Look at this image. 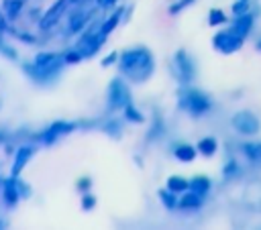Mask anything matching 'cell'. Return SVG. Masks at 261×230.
<instances>
[{
    "mask_svg": "<svg viewBox=\"0 0 261 230\" xmlns=\"http://www.w3.org/2000/svg\"><path fill=\"white\" fill-rule=\"evenodd\" d=\"M161 197H163V202L167 204V208H171V206H173V197H171L169 193H165V191H163V193H161Z\"/></svg>",
    "mask_w": 261,
    "mask_h": 230,
    "instance_id": "cell-15",
    "label": "cell"
},
{
    "mask_svg": "<svg viewBox=\"0 0 261 230\" xmlns=\"http://www.w3.org/2000/svg\"><path fill=\"white\" fill-rule=\"evenodd\" d=\"M190 187H192V191H194V193L204 195V193L208 191V187H210V181H208L206 177H196V179L190 183Z\"/></svg>",
    "mask_w": 261,
    "mask_h": 230,
    "instance_id": "cell-10",
    "label": "cell"
},
{
    "mask_svg": "<svg viewBox=\"0 0 261 230\" xmlns=\"http://www.w3.org/2000/svg\"><path fill=\"white\" fill-rule=\"evenodd\" d=\"M198 151L204 155V157H210L216 153V140L214 138H202L198 142Z\"/></svg>",
    "mask_w": 261,
    "mask_h": 230,
    "instance_id": "cell-8",
    "label": "cell"
},
{
    "mask_svg": "<svg viewBox=\"0 0 261 230\" xmlns=\"http://www.w3.org/2000/svg\"><path fill=\"white\" fill-rule=\"evenodd\" d=\"M251 24H253V14L251 12H245V14H241V16H237L234 18V24H232V33L234 35H239V37H247V33L251 31Z\"/></svg>",
    "mask_w": 261,
    "mask_h": 230,
    "instance_id": "cell-6",
    "label": "cell"
},
{
    "mask_svg": "<svg viewBox=\"0 0 261 230\" xmlns=\"http://www.w3.org/2000/svg\"><path fill=\"white\" fill-rule=\"evenodd\" d=\"M243 153L251 163L261 165V142H245L243 145Z\"/></svg>",
    "mask_w": 261,
    "mask_h": 230,
    "instance_id": "cell-7",
    "label": "cell"
},
{
    "mask_svg": "<svg viewBox=\"0 0 261 230\" xmlns=\"http://www.w3.org/2000/svg\"><path fill=\"white\" fill-rule=\"evenodd\" d=\"M247 8H249V0H237V2L232 4V12H234V16L245 14V12H247Z\"/></svg>",
    "mask_w": 261,
    "mask_h": 230,
    "instance_id": "cell-13",
    "label": "cell"
},
{
    "mask_svg": "<svg viewBox=\"0 0 261 230\" xmlns=\"http://www.w3.org/2000/svg\"><path fill=\"white\" fill-rule=\"evenodd\" d=\"M230 124H232V128H234L239 134H245V136H253V134H257L259 128H261L259 118H257L253 112H247V110L237 112V114L230 118Z\"/></svg>",
    "mask_w": 261,
    "mask_h": 230,
    "instance_id": "cell-1",
    "label": "cell"
},
{
    "mask_svg": "<svg viewBox=\"0 0 261 230\" xmlns=\"http://www.w3.org/2000/svg\"><path fill=\"white\" fill-rule=\"evenodd\" d=\"M226 20V16L222 14V10H212L210 12V24L212 26H216V24H220V22H224Z\"/></svg>",
    "mask_w": 261,
    "mask_h": 230,
    "instance_id": "cell-14",
    "label": "cell"
},
{
    "mask_svg": "<svg viewBox=\"0 0 261 230\" xmlns=\"http://www.w3.org/2000/svg\"><path fill=\"white\" fill-rule=\"evenodd\" d=\"M243 204L251 212H261V181L247 183L243 189Z\"/></svg>",
    "mask_w": 261,
    "mask_h": 230,
    "instance_id": "cell-3",
    "label": "cell"
},
{
    "mask_svg": "<svg viewBox=\"0 0 261 230\" xmlns=\"http://www.w3.org/2000/svg\"><path fill=\"white\" fill-rule=\"evenodd\" d=\"M186 108L192 112V114H204L208 108H210V102L204 94L200 92H188L186 94Z\"/></svg>",
    "mask_w": 261,
    "mask_h": 230,
    "instance_id": "cell-4",
    "label": "cell"
},
{
    "mask_svg": "<svg viewBox=\"0 0 261 230\" xmlns=\"http://www.w3.org/2000/svg\"><path fill=\"white\" fill-rule=\"evenodd\" d=\"M214 47L220 53H234L243 47V37L234 35L232 31H222L214 37Z\"/></svg>",
    "mask_w": 261,
    "mask_h": 230,
    "instance_id": "cell-2",
    "label": "cell"
},
{
    "mask_svg": "<svg viewBox=\"0 0 261 230\" xmlns=\"http://www.w3.org/2000/svg\"><path fill=\"white\" fill-rule=\"evenodd\" d=\"M257 49H259V51H261V41H259V45H257Z\"/></svg>",
    "mask_w": 261,
    "mask_h": 230,
    "instance_id": "cell-16",
    "label": "cell"
},
{
    "mask_svg": "<svg viewBox=\"0 0 261 230\" xmlns=\"http://www.w3.org/2000/svg\"><path fill=\"white\" fill-rule=\"evenodd\" d=\"M175 71H177V77H179L181 81H190L192 75H194V65H192L190 57H188L184 51H179V53L175 55Z\"/></svg>",
    "mask_w": 261,
    "mask_h": 230,
    "instance_id": "cell-5",
    "label": "cell"
},
{
    "mask_svg": "<svg viewBox=\"0 0 261 230\" xmlns=\"http://www.w3.org/2000/svg\"><path fill=\"white\" fill-rule=\"evenodd\" d=\"M167 185H169V189H171L173 193H179V191H184V189L190 187V183H188L186 179H181V177H171V179L167 181Z\"/></svg>",
    "mask_w": 261,
    "mask_h": 230,
    "instance_id": "cell-11",
    "label": "cell"
},
{
    "mask_svg": "<svg viewBox=\"0 0 261 230\" xmlns=\"http://www.w3.org/2000/svg\"><path fill=\"white\" fill-rule=\"evenodd\" d=\"M175 157H177L179 161H194L196 151H194V147H190V145H181V147L175 149Z\"/></svg>",
    "mask_w": 261,
    "mask_h": 230,
    "instance_id": "cell-9",
    "label": "cell"
},
{
    "mask_svg": "<svg viewBox=\"0 0 261 230\" xmlns=\"http://www.w3.org/2000/svg\"><path fill=\"white\" fill-rule=\"evenodd\" d=\"M179 206H181V208H198V206H200V195L192 191V193H188V195L181 197Z\"/></svg>",
    "mask_w": 261,
    "mask_h": 230,
    "instance_id": "cell-12",
    "label": "cell"
}]
</instances>
